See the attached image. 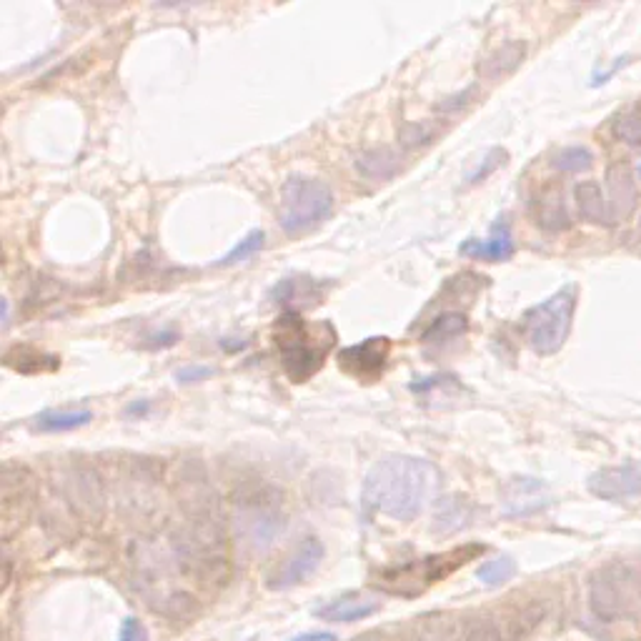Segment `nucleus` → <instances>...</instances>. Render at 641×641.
Instances as JSON below:
<instances>
[{"label": "nucleus", "mask_w": 641, "mask_h": 641, "mask_svg": "<svg viewBox=\"0 0 641 641\" xmlns=\"http://www.w3.org/2000/svg\"><path fill=\"white\" fill-rule=\"evenodd\" d=\"M481 551H484V546H464V549H451L446 551V554L416 559L406 566H396V569L384 571L376 584L384 591H389V594L416 596L429 589L431 584H436V581L454 574L459 566H464L466 561H471L476 554H481Z\"/></svg>", "instance_id": "8"}, {"label": "nucleus", "mask_w": 641, "mask_h": 641, "mask_svg": "<svg viewBox=\"0 0 641 641\" xmlns=\"http://www.w3.org/2000/svg\"><path fill=\"white\" fill-rule=\"evenodd\" d=\"M504 161H506V151H501V148H494V151H491L489 156H486L484 168H479V171H476L474 176H471V183H481L486 176H489L491 171H496L499 166H504Z\"/></svg>", "instance_id": "34"}, {"label": "nucleus", "mask_w": 641, "mask_h": 641, "mask_svg": "<svg viewBox=\"0 0 641 641\" xmlns=\"http://www.w3.org/2000/svg\"><path fill=\"white\" fill-rule=\"evenodd\" d=\"M514 574H516V561L506 554L484 561V564L479 566V571H476L479 581L486 586H504L506 581L514 579Z\"/></svg>", "instance_id": "27"}, {"label": "nucleus", "mask_w": 641, "mask_h": 641, "mask_svg": "<svg viewBox=\"0 0 641 641\" xmlns=\"http://www.w3.org/2000/svg\"><path fill=\"white\" fill-rule=\"evenodd\" d=\"M6 366L21 371V374H43V371H56L61 361L56 356L33 349V346H13L6 354Z\"/></svg>", "instance_id": "23"}, {"label": "nucleus", "mask_w": 641, "mask_h": 641, "mask_svg": "<svg viewBox=\"0 0 641 641\" xmlns=\"http://www.w3.org/2000/svg\"><path fill=\"white\" fill-rule=\"evenodd\" d=\"M466 329H469V321H466L464 313L449 311L441 313L436 321H431V326L424 331L421 339H424L426 344H446V341H454L459 339V336H464Z\"/></svg>", "instance_id": "25"}, {"label": "nucleus", "mask_w": 641, "mask_h": 641, "mask_svg": "<svg viewBox=\"0 0 641 641\" xmlns=\"http://www.w3.org/2000/svg\"><path fill=\"white\" fill-rule=\"evenodd\" d=\"M273 344L288 379L293 384H306L324 369L326 356L336 344V331L329 321L308 324L298 311H288L273 324Z\"/></svg>", "instance_id": "3"}, {"label": "nucleus", "mask_w": 641, "mask_h": 641, "mask_svg": "<svg viewBox=\"0 0 641 641\" xmlns=\"http://www.w3.org/2000/svg\"><path fill=\"white\" fill-rule=\"evenodd\" d=\"M291 641H339V639H336V634H331V631H308V634L296 636V639Z\"/></svg>", "instance_id": "36"}, {"label": "nucleus", "mask_w": 641, "mask_h": 641, "mask_svg": "<svg viewBox=\"0 0 641 641\" xmlns=\"http://www.w3.org/2000/svg\"><path fill=\"white\" fill-rule=\"evenodd\" d=\"M93 419L88 409H63V411H43L36 419V429L58 434V431H73L78 426H86Z\"/></svg>", "instance_id": "26"}, {"label": "nucleus", "mask_w": 641, "mask_h": 641, "mask_svg": "<svg viewBox=\"0 0 641 641\" xmlns=\"http://www.w3.org/2000/svg\"><path fill=\"white\" fill-rule=\"evenodd\" d=\"M439 471L416 456L391 454L376 461L366 474L361 501L369 511L394 521H411L434 496Z\"/></svg>", "instance_id": "2"}, {"label": "nucleus", "mask_w": 641, "mask_h": 641, "mask_svg": "<svg viewBox=\"0 0 641 641\" xmlns=\"http://www.w3.org/2000/svg\"><path fill=\"white\" fill-rule=\"evenodd\" d=\"M118 641H148V629L138 619L128 616V619H123Z\"/></svg>", "instance_id": "33"}, {"label": "nucleus", "mask_w": 641, "mask_h": 641, "mask_svg": "<svg viewBox=\"0 0 641 641\" xmlns=\"http://www.w3.org/2000/svg\"><path fill=\"white\" fill-rule=\"evenodd\" d=\"M614 133L616 138H621L629 146H641V106L619 116V121L614 123Z\"/></svg>", "instance_id": "31"}, {"label": "nucleus", "mask_w": 641, "mask_h": 641, "mask_svg": "<svg viewBox=\"0 0 641 641\" xmlns=\"http://www.w3.org/2000/svg\"><path fill=\"white\" fill-rule=\"evenodd\" d=\"M476 514H479V509H476L474 501L466 499V496H444V499H439V504H436L431 531H434L436 536H451L461 529H469V526L474 524Z\"/></svg>", "instance_id": "16"}, {"label": "nucleus", "mask_w": 641, "mask_h": 641, "mask_svg": "<svg viewBox=\"0 0 641 641\" xmlns=\"http://www.w3.org/2000/svg\"><path fill=\"white\" fill-rule=\"evenodd\" d=\"M334 211V193L329 183L311 176H291L281 188L278 223L288 236H298L318 223H324Z\"/></svg>", "instance_id": "6"}, {"label": "nucleus", "mask_w": 641, "mask_h": 641, "mask_svg": "<svg viewBox=\"0 0 641 641\" xmlns=\"http://www.w3.org/2000/svg\"><path fill=\"white\" fill-rule=\"evenodd\" d=\"M181 489V529L173 536L178 564L198 581L223 584L228 576L226 524L218 494L203 471L186 469L178 479Z\"/></svg>", "instance_id": "1"}, {"label": "nucleus", "mask_w": 641, "mask_h": 641, "mask_svg": "<svg viewBox=\"0 0 641 641\" xmlns=\"http://www.w3.org/2000/svg\"><path fill=\"white\" fill-rule=\"evenodd\" d=\"M591 163H594V156H591L589 148H581V146L564 148V151L554 158V166L564 173L589 171Z\"/></svg>", "instance_id": "29"}, {"label": "nucleus", "mask_w": 641, "mask_h": 641, "mask_svg": "<svg viewBox=\"0 0 641 641\" xmlns=\"http://www.w3.org/2000/svg\"><path fill=\"white\" fill-rule=\"evenodd\" d=\"M261 248H263V231H251L241 243H236V246H233L231 251H228L218 263H221V266H233V263H238V261H246L248 256H253V253L261 251Z\"/></svg>", "instance_id": "32"}, {"label": "nucleus", "mask_w": 641, "mask_h": 641, "mask_svg": "<svg viewBox=\"0 0 641 641\" xmlns=\"http://www.w3.org/2000/svg\"><path fill=\"white\" fill-rule=\"evenodd\" d=\"M273 301L291 308H311L324 298V288L311 278H283L271 291Z\"/></svg>", "instance_id": "20"}, {"label": "nucleus", "mask_w": 641, "mask_h": 641, "mask_svg": "<svg viewBox=\"0 0 641 641\" xmlns=\"http://www.w3.org/2000/svg\"><path fill=\"white\" fill-rule=\"evenodd\" d=\"M579 216L589 223H611L609 221V201H604L601 188L596 181H581L574 191Z\"/></svg>", "instance_id": "22"}, {"label": "nucleus", "mask_w": 641, "mask_h": 641, "mask_svg": "<svg viewBox=\"0 0 641 641\" xmlns=\"http://www.w3.org/2000/svg\"><path fill=\"white\" fill-rule=\"evenodd\" d=\"M461 253L471 258H481V261L499 263L506 261V258L514 256V241H511L509 223L499 221L494 228H491V236L479 241V238H469V241L461 246Z\"/></svg>", "instance_id": "18"}, {"label": "nucleus", "mask_w": 641, "mask_h": 641, "mask_svg": "<svg viewBox=\"0 0 641 641\" xmlns=\"http://www.w3.org/2000/svg\"><path fill=\"white\" fill-rule=\"evenodd\" d=\"M536 226L544 231H564L569 228V213H566L564 193L559 186H546L531 203Z\"/></svg>", "instance_id": "19"}, {"label": "nucleus", "mask_w": 641, "mask_h": 641, "mask_svg": "<svg viewBox=\"0 0 641 641\" xmlns=\"http://www.w3.org/2000/svg\"><path fill=\"white\" fill-rule=\"evenodd\" d=\"M401 168L399 153H394L391 148H374V151L364 153L359 158V171L364 173L369 181H389L391 176H396V171Z\"/></svg>", "instance_id": "24"}, {"label": "nucleus", "mask_w": 641, "mask_h": 641, "mask_svg": "<svg viewBox=\"0 0 641 641\" xmlns=\"http://www.w3.org/2000/svg\"><path fill=\"white\" fill-rule=\"evenodd\" d=\"M461 641H511V634L494 619H474L466 624Z\"/></svg>", "instance_id": "28"}, {"label": "nucleus", "mask_w": 641, "mask_h": 641, "mask_svg": "<svg viewBox=\"0 0 641 641\" xmlns=\"http://www.w3.org/2000/svg\"><path fill=\"white\" fill-rule=\"evenodd\" d=\"M233 526L246 549L263 554L286 531L283 491L266 481L243 484L233 494Z\"/></svg>", "instance_id": "4"}, {"label": "nucleus", "mask_w": 641, "mask_h": 641, "mask_svg": "<svg viewBox=\"0 0 641 641\" xmlns=\"http://www.w3.org/2000/svg\"><path fill=\"white\" fill-rule=\"evenodd\" d=\"M576 311V288L566 286L549 296L546 301L536 303L524 313L521 321V334L526 344L534 349V354L551 356L561 351L571 331Z\"/></svg>", "instance_id": "7"}, {"label": "nucleus", "mask_w": 641, "mask_h": 641, "mask_svg": "<svg viewBox=\"0 0 641 641\" xmlns=\"http://www.w3.org/2000/svg\"><path fill=\"white\" fill-rule=\"evenodd\" d=\"M133 566H136L133 584L151 609L161 611L163 616H171V619H188V616L196 614L198 599L181 584H176V576L171 574L166 556L158 554L153 546H138Z\"/></svg>", "instance_id": "5"}, {"label": "nucleus", "mask_w": 641, "mask_h": 641, "mask_svg": "<svg viewBox=\"0 0 641 641\" xmlns=\"http://www.w3.org/2000/svg\"><path fill=\"white\" fill-rule=\"evenodd\" d=\"M381 609V601L366 594H344L339 599H331L329 604L318 606L316 616L329 624H354L374 616Z\"/></svg>", "instance_id": "17"}, {"label": "nucleus", "mask_w": 641, "mask_h": 641, "mask_svg": "<svg viewBox=\"0 0 641 641\" xmlns=\"http://www.w3.org/2000/svg\"><path fill=\"white\" fill-rule=\"evenodd\" d=\"M326 549L321 544L318 536H306L303 541H298L291 551L286 554V559L268 574L266 586L271 591H288L293 586L303 584L311 579L318 571L321 561H324Z\"/></svg>", "instance_id": "10"}, {"label": "nucleus", "mask_w": 641, "mask_h": 641, "mask_svg": "<svg viewBox=\"0 0 641 641\" xmlns=\"http://www.w3.org/2000/svg\"><path fill=\"white\" fill-rule=\"evenodd\" d=\"M551 504V494L544 481L531 476H516L506 481L501 489V514L509 519H524V516L539 514Z\"/></svg>", "instance_id": "13"}, {"label": "nucleus", "mask_w": 641, "mask_h": 641, "mask_svg": "<svg viewBox=\"0 0 641 641\" xmlns=\"http://www.w3.org/2000/svg\"><path fill=\"white\" fill-rule=\"evenodd\" d=\"M63 494H66L68 504L76 506L78 514L88 516V519H98L103 514V484L93 466H71L63 481Z\"/></svg>", "instance_id": "12"}, {"label": "nucleus", "mask_w": 641, "mask_h": 641, "mask_svg": "<svg viewBox=\"0 0 641 641\" xmlns=\"http://www.w3.org/2000/svg\"><path fill=\"white\" fill-rule=\"evenodd\" d=\"M391 356V339L386 336H374L361 344L349 346L339 354V366L349 376L359 381H376L384 374L386 364Z\"/></svg>", "instance_id": "11"}, {"label": "nucleus", "mask_w": 641, "mask_h": 641, "mask_svg": "<svg viewBox=\"0 0 641 641\" xmlns=\"http://www.w3.org/2000/svg\"><path fill=\"white\" fill-rule=\"evenodd\" d=\"M411 641H456V634H454V624L446 619H424L416 624V631L414 636H411Z\"/></svg>", "instance_id": "30"}, {"label": "nucleus", "mask_w": 641, "mask_h": 641, "mask_svg": "<svg viewBox=\"0 0 641 641\" xmlns=\"http://www.w3.org/2000/svg\"><path fill=\"white\" fill-rule=\"evenodd\" d=\"M526 46L521 41H509L501 48H496L491 56H486L484 61L479 63V73L484 78H501L506 73L514 71L521 61H524Z\"/></svg>", "instance_id": "21"}, {"label": "nucleus", "mask_w": 641, "mask_h": 641, "mask_svg": "<svg viewBox=\"0 0 641 641\" xmlns=\"http://www.w3.org/2000/svg\"><path fill=\"white\" fill-rule=\"evenodd\" d=\"M591 494L601 501H624L641 496V466L621 464L594 471L586 481Z\"/></svg>", "instance_id": "14"}, {"label": "nucleus", "mask_w": 641, "mask_h": 641, "mask_svg": "<svg viewBox=\"0 0 641 641\" xmlns=\"http://www.w3.org/2000/svg\"><path fill=\"white\" fill-rule=\"evenodd\" d=\"M211 374H213L211 369H201V366H196V369L178 371L176 379L181 381V384H193V381H201V379H206V376H211Z\"/></svg>", "instance_id": "35"}, {"label": "nucleus", "mask_w": 641, "mask_h": 641, "mask_svg": "<svg viewBox=\"0 0 641 641\" xmlns=\"http://www.w3.org/2000/svg\"><path fill=\"white\" fill-rule=\"evenodd\" d=\"M639 178H641V166H639Z\"/></svg>", "instance_id": "37"}, {"label": "nucleus", "mask_w": 641, "mask_h": 641, "mask_svg": "<svg viewBox=\"0 0 641 641\" xmlns=\"http://www.w3.org/2000/svg\"><path fill=\"white\" fill-rule=\"evenodd\" d=\"M636 601V576L626 564H606L589 579V606L599 621H619L629 616Z\"/></svg>", "instance_id": "9"}, {"label": "nucleus", "mask_w": 641, "mask_h": 641, "mask_svg": "<svg viewBox=\"0 0 641 641\" xmlns=\"http://www.w3.org/2000/svg\"><path fill=\"white\" fill-rule=\"evenodd\" d=\"M609 186V221H626L636 208V183L626 163H614L606 171Z\"/></svg>", "instance_id": "15"}]
</instances>
